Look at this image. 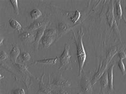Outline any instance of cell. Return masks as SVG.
Instances as JSON below:
<instances>
[{
	"instance_id": "cb8c5ba5",
	"label": "cell",
	"mask_w": 126,
	"mask_h": 94,
	"mask_svg": "<svg viewBox=\"0 0 126 94\" xmlns=\"http://www.w3.org/2000/svg\"><path fill=\"white\" fill-rule=\"evenodd\" d=\"M21 57L22 60L24 61H28L31 59V56L30 54L27 51H24L21 54Z\"/></svg>"
},
{
	"instance_id": "5b68a950",
	"label": "cell",
	"mask_w": 126,
	"mask_h": 94,
	"mask_svg": "<svg viewBox=\"0 0 126 94\" xmlns=\"http://www.w3.org/2000/svg\"><path fill=\"white\" fill-rule=\"evenodd\" d=\"M80 79V94H87L92 92L93 85L91 82L85 74H83L81 77Z\"/></svg>"
},
{
	"instance_id": "83f0119b",
	"label": "cell",
	"mask_w": 126,
	"mask_h": 94,
	"mask_svg": "<svg viewBox=\"0 0 126 94\" xmlns=\"http://www.w3.org/2000/svg\"><path fill=\"white\" fill-rule=\"evenodd\" d=\"M118 56L120 60H123L126 58V53L123 51H120L118 52Z\"/></svg>"
},
{
	"instance_id": "e0dca14e",
	"label": "cell",
	"mask_w": 126,
	"mask_h": 94,
	"mask_svg": "<svg viewBox=\"0 0 126 94\" xmlns=\"http://www.w3.org/2000/svg\"><path fill=\"white\" fill-rule=\"evenodd\" d=\"M80 12L78 10H76L75 11H72L71 15H69L68 17L72 23L74 24H76L79 20V19H80Z\"/></svg>"
},
{
	"instance_id": "d4e9b609",
	"label": "cell",
	"mask_w": 126,
	"mask_h": 94,
	"mask_svg": "<svg viewBox=\"0 0 126 94\" xmlns=\"http://www.w3.org/2000/svg\"><path fill=\"white\" fill-rule=\"evenodd\" d=\"M8 58V55L4 51H1V53H0V59L1 61L5 60L7 59Z\"/></svg>"
},
{
	"instance_id": "f1b7e54d",
	"label": "cell",
	"mask_w": 126,
	"mask_h": 94,
	"mask_svg": "<svg viewBox=\"0 0 126 94\" xmlns=\"http://www.w3.org/2000/svg\"><path fill=\"white\" fill-rule=\"evenodd\" d=\"M125 9H126V8H125Z\"/></svg>"
},
{
	"instance_id": "9c48e42d",
	"label": "cell",
	"mask_w": 126,
	"mask_h": 94,
	"mask_svg": "<svg viewBox=\"0 0 126 94\" xmlns=\"http://www.w3.org/2000/svg\"><path fill=\"white\" fill-rule=\"evenodd\" d=\"M48 22L45 21H37L35 20L31 24L29 27H27V30L28 31H32L36 30H38L39 28L44 27V26L47 25Z\"/></svg>"
},
{
	"instance_id": "52a82bcc",
	"label": "cell",
	"mask_w": 126,
	"mask_h": 94,
	"mask_svg": "<svg viewBox=\"0 0 126 94\" xmlns=\"http://www.w3.org/2000/svg\"><path fill=\"white\" fill-rule=\"evenodd\" d=\"M44 76V73H43L41 78V81L39 84V89L38 90V93H44L45 94H51L52 89L51 87V84L49 82V77H48V80L47 84H45L43 82V77Z\"/></svg>"
},
{
	"instance_id": "2e32d148",
	"label": "cell",
	"mask_w": 126,
	"mask_h": 94,
	"mask_svg": "<svg viewBox=\"0 0 126 94\" xmlns=\"http://www.w3.org/2000/svg\"><path fill=\"white\" fill-rule=\"evenodd\" d=\"M101 93L104 94V90L107 88L108 86H109L108 82V71H105L101 77Z\"/></svg>"
},
{
	"instance_id": "30bf717a",
	"label": "cell",
	"mask_w": 126,
	"mask_h": 94,
	"mask_svg": "<svg viewBox=\"0 0 126 94\" xmlns=\"http://www.w3.org/2000/svg\"><path fill=\"white\" fill-rule=\"evenodd\" d=\"M19 38L21 41L25 42L32 43L35 41V37L31 32L26 31L19 35Z\"/></svg>"
},
{
	"instance_id": "7402d4cb",
	"label": "cell",
	"mask_w": 126,
	"mask_h": 94,
	"mask_svg": "<svg viewBox=\"0 0 126 94\" xmlns=\"http://www.w3.org/2000/svg\"><path fill=\"white\" fill-rule=\"evenodd\" d=\"M118 65L119 66V69H120L121 73H122V75L125 76V74H126V68L125 66L124 63L123 62L122 60H119L118 63Z\"/></svg>"
},
{
	"instance_id": "3957f363",
	"label": "cell",
	"mask_w": 126,
	"mask_h": 94,
	"mask_svg": "<svg viewBox=\"0 0 126 94\" xmlns=\"http://www.w3.org/2000/svg\"><path fill=\"white\" fill-rule=\"evenodd\" d=\"M71 56L70 54V45L68 43L64 44V50L62 53L59 57L60 66L59 67V70H61L63 68H64L65 70H68L70 68L71 64Z\"/></svg>"
},
{
	"instance_id": "d6986e66",
	"label": "cell",
	"mask_w": 126,
	"mask_h": 94,
	"mask_svg": "<svg viewBox=\"0 0 126 94\" xmlns=\"http://www.w3.org/2000/svg\"><path fill=\"white\" fill-rule=\"evenodd\" d=\"M116 8H117V17L118 18V25H119L120 21L122 19V10L121 5V1L120 0L116 1Z\"/></svg>"
},
{
	"instance_id": "ffe728a7",
	"label": "cell",
	"mask_w": 126,
	"mask_h": 94,
	"mask_svg": "<svg viewBox=\"0 0 126 94\" xmlns=\"http://www.w3.org/2000/svg\"><path fill=\"white\" fill-rule=\"evenodd\" d=\"M42 14V12L38 9H33L30 13V15L32 20H37L39 17H41Z\"/></svg>"
},
{
	"instance_id": "9a60e30c",
	"label": "cell",
	"mask_w": 126,
	"mask_h": 94,
	"mask_svg": "<svg viewBox=\"0 0 126 94\" xmlns=\"http://www.w3.org/2000/svg\"><path fill=\"white\" fill-rule=\"evenodd\" d=\"M59 60L58 57L55 58H51V59H45L43 60H35L32 64L41 63L48 64V65H55Z\"/></svg>"
},
{
	"instance_id": "6da1fadb",
	"label": "cell",
	"mask_w": 126,
	"mask_h": 94,
	"mask_svg": "<svg viewBox=\"0 0 126 94\" xmlns=\"http://www.w3.org/2000/svg\"><path fill=\"white\" fill-rule=\"evenodd\" d=\"M72 33L74 37L76 48H77V56L79 66V77H80L81 76V73L86 59V53L83 45V41H82L84 33L82 29H81V30L78 31L77 37L75 35L74 31H72Z\"/></svg>"
},
{
	"instance_id": "4316f807",
	"label": "cell",
	"mask_w": 126,
	"mask_h": 94,
	"mask_svg": "<svg viewBox=\"0 0 126 94\" xmlns=\"http://www.w3.org/2000/svg\"><path fill=\"white\" fill-rule=\"evenodd\" d=\"M13 94H25V91L24 89L21 88L15 89L13 90Z\"/></svg>"
},
{
	"instance_id": "8992f818",
	"label": "cell",
	"mask_w": 126,
	"mask_h": 94,
	"mask_svg": "<svg viewBox=\"0 0 126 94\" xmlns=\"http://www.w3.org/2000/svg\"><path fill=\"white\" fill-rule=\"evenodd\" d=\"M51 85L58 87H67V88L71 86L70 82L68 80L63 78L61 74H57L53 80Z\"/></svg>"
},
{
	"instance_id": "4fadbf2b",
	"label": "cell",
	"mask_w": 126,
	"mask_h": 94,
	"mask_svg": "<svg viewBox=\"0 0 126 94\" xmlns=\"http://www.w3.org/2000/svg\"><path fill=\"white\" fill-rule=\"evenodd\" d=\"M114 67V64L109 68L108 70V82H109V88L110 89L111 92H113L114 90L113 86V68Z\"/></svg>"
},
{
	"instance_id": "484cf974",
	"label": "cell",
	"mask_w": 126,
	"mask_h": 94,
	"mask_svg": "<svg viewBox=\"0 0 126 94\" xmlns=\"http://www.w3.org/2000/svg\"><path fill=\"white\" fill-rule=\"evenodd\" d=\"M53 94H69L67 91H65V90L62 88L56 89L55 91L53 92Z\"/></svg>"
},
{
	"instance_id": "603a6c76",
	"label": "cell",
	"mask_w": 126,
	"mask_h": 94,
	"mask_svg": "<svg viewBox=\"0 0 126 94\" xmlns=\"http://www.w3.org/2000/svg\"><path fill=\"white\" fill-rule=\"evenodd\" d=\"M44 35H57V31L56 29H46L44 32Z\"/></svg>"
},
{
	"instance_id": "ac0fdd59",
	"label": "cell",
	"mask_w": 126,
	"mask_h": 94,
	"mask_svg": "<svg viewBox=\"0 0 126 94\" xmlns=\"http://www.w3.org/2000/svg\"><path fill=\"white\" fill-rule=\"evenodd\" d=\"M9 24L10 25L11 28H12L15 30H17L18 31H20L22 28V26L21 24L19 23L18 21H16V19L14 18H11L9 20Z\"/></svg>"
},
{
	"instance_id": "7c38bea8",
	"label": "cell",
	"mask_w": 126,
	"mask_h": 94,
	"mask_svg": "<svg viewBox=\"0 0 126 94\" xmlns=\"http://www.w3.org/2000/svg\"><path fill=\"white\" fill-rule=\"evenodd\" d=\"M56 35H43L42 39V43L44 48H48L51 45L55 42Z\"/></svg>"
},
{
	"instance_id": "44dd1931",
	"label": "cell",
	"mask_w": 126,
	"mask_h": 94,
	"mask_svg": "<svg viewBox=\"0 0 126 94\" xmlns=\"http://www.w3.org/2000/svg\"><path fill=\"white\" fill-rule=\"evenodd\" d=\"M9 1L14 8L15 13L16 15H18L19 14V9L18 4V1L17 0H10Z\"/></svg>"
},
{
	"instance_id": "5bb4252c",
	"label": "cell",
	"mask_w": 126,
	"mask_h": 94,
	"mask_svg": "<svg viewBox=\"0 0 126 94\" xmlns=\"http://www.w3.org/2000/svg\"><path fill=\"white\" fill-rule=\"evenodd\" d=\"M20 54V50L16 44H14L10 53V56L14 63H16V60L19 55Z\"/></svg>"
},
{
	"instance_id": "ba28073f",
	"label": "cell",
	"mask_w": 126,
	"mask_h": 94,
	"mask_svg": "<svg viewBox=\"0 0 126 94\" xmlns=\"http://www.w3.org/2000/svg\"><path fill=\"white\" fill-rule=\"evenodd\" d=\"M106 16L108 20V23L110 25V27L111 28L113 25H114L115 23V19L114 15V7H113V1H111L110 5H109L108 11L106 13Z\"/></svg>"
},
{
	"instance_id": "7a4b0ae2",
	"label": "cell",
	"mask_w": 126,
	"mask_h": 94,
	"mask_svg": "<svg viewBox=\"0 0 126 94\" xmlns=\"http://www.w3.org/2000/svg\"><path fill=\"white\" fill-rule=\"evenodd\" d=\"M120 46H117L111 48L110 50L108 51L105 59L101 64L97 72L95 73V74L92 80L91 83L93 86L97 82V81L100 79L102 76L106 71L105 70L107 69L108 64L110 63L112 58L118 52L120 51Z\"/></svg>"
},
{
	"instance_id": "8fae6325",
	"label": "cell",
	"mask_w": 126,
	"mask_h": 94,
	"mask_svg": "<svg viewBox=\"0 0 126 94\" xmlns=\"http://www.w3.org/2000/svg\"><path fill=\"white\" fill-rule=\"evenodd\" d=\"M46 27H47V25L39 28L37 30V33H36V35L35 37V40L34 41V49L35 50H38L39 43L40 42V41L42 39L43 35H44Z\"/></svg>"
},
{
	"instance_id": "277c9868",
	"label": "cell",
	"mask_w": 126,
	"mask_h": 94,
	"mask_svg": "<svg viewBox=\"0 0 126 94\" xmlns=\"http://www.w3.org/2000/svg\"><path fill=\"white\" fill-rule=\"evenodd\" d=\"M78 24L71 25L68 24V23H66L64 21L59 22L57 24V29H56L57 35H56V38L55 43L58 41L61 38L64 34L68 33L69 31L72 30Z\"/></svg>"
}]
</instances>
